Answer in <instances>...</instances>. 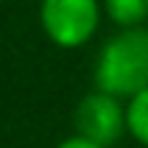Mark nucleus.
Listing matches in <instances>:
<instances>
[{
	"instance_id": "obj_1",
	"label": "nucleus",
	"mask_w": 148,
	"mask_h": 148,
	"mask_svg": "<svg viewBox=\"0 0 148 148\" xmlns=\"http://www.w3.org/2000/svg\"><path fill=\"white\" fill-rule=\"evenodd\" d=\"M95 90L132 101L148 90V28H126L112 34L95 59Z\"/></svg>"
},
{
	"instance_id": "obj_2",
	"label": "nucleus",
	"mask_w": 148,
	"mask_h": 148,
	"mask_svg": "<svg viewBox=\"0 0 148 148\" xmlns=\"http://www.w3.org/2000/svg\"><path fill=\"white\" fill-rule=\"evenodd\" d=\"M101 11V0H42L39 23L53 45L73 50L98 34Z\"/></svg>"
},
{
	"instance_id": "obj_3",
	"label": "nucleus",
	"mask_w": 148,
	"mask_h": 148,
	"mask_svg": "<svg viewBox=\"0 0 148 148\" xmlns=\"http://www.w3.org/2000/svg\"><path fill=\"white\" fill-rule=\"evenodd\" d=\"M75 134L90 143H98L103 148H112L126 129V101L106 95L101 90L87 92L75 109Z\"/></svg>"
},
{
	"instance_id": "obj_4",
	"label": "nucleus",
	"mask_w": 148,
	"mask_h": 148,
	"mask_svg": "<svg viewBox=\"0 0 148 148\" xmlns=\"http://www.w3.org/2000/svg\"><path fill=\"white\" fill-rule=\"evenodd\" d=\"M101 6H103V14L120 31L143 28L148 20V0H101Z\"/></svg>"
},
{
	"instance_id": "obj_5",
	"label": "nucleus",
	"mask_w": 148,
	"mask_h": 148,
	"mask_svg": "<svg viewBox=\"0 0 148 148\" xmlns=\"http://www.w3.org/2000/svg\"><path fill=\"white\" fill-rule=\"evenodd\" d=\"M126 129L140 145L148 148V90L126 101Z\"/></svg>"
},
{
	"instance_id": "obj_6",
	"label": "nucleus",
	"mask_w": 148,
	"mask_h": 148,
	"mask_svg": "<svg viewBox=\"0 0 148 148\" xmlns=\"http://www.w3.org/2000/svg\"><path fill=\"white\" fill-rule=\"evenodd\" d=\"M56 148H103V145H98V143H90V140H84V137H78V134H73V137L62 140Z\"/></svg>"
}]
</instances>
